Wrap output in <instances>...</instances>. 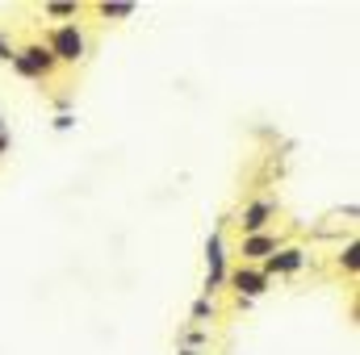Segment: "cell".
<instances>
[{"label": "cell", "instance_id": "11", "mask_svg": "<svg viewBox=\"0 0 360 355\" xmlns=\"http://www.w3.org/2000/svg\"><path fill=\"white\" fill-rule=\"evenodd\" d=\"M340 264L348 267V272H356V243H348V251L340 255Z\"/></svg>", "mask_w": 360, "mask_h": 355}, {"label": "cell", "instance_id": "4", "mask_svg": "<svg viewBox=\"0 0 360 355\" xmlns=\"http://www.w3.org/2000/svg\"><path fill=\"white\" fill-rule=\"evenodd\" d=\"M205 267H210L205 293H214L218 284H226V251H222V234H210V243H205Z\"/></svg>", "mask_w": 360, "mask_h": 355}, {"label": "cell", "instance_id": "14", "mask_svg": "<svg viewBox=\"0 0 360 355\" xmlns=\"http://www.w3.org/2000/svg\"><path fill=\"white\" fill-rule=\"evenodd\" d=\"M176 355H197V351H176Z\"/></svg>", "mask_w": 360, "mask_h": 355}, {"label": "cell", "instance_id": "3", "mask_svg": "<svg viewBox=\"0 0 360 355\" xmlns=\"http://www.w3.org/2000/svg\"><path fill=\"white\" fill-rule=\"evenodd\" d=\"M226 280H231V288H235L239 297H260V293L269 288L264 272H260V267H248V264H239L235 272H226Z\"/></svg>", "mask_w": 360, "mask_h": 355}, {"label": "cell", "instance_id": "6", "mask_svg": "<svg viewBox=\"0 0 360 355\" xmlns=\"http://www.w3.org/2000/svg\"><path fill=\"white\" fill-rule=\"evenodd\" d=\"M276 213V205L272 201H256V205H248L243 209V234H264V226H269V217Z\"/></svg>", "mask_w": 360, "mask_h": 355}, {"label": "cell", "instance_id": "10", "mask_svg": "<svg viewBox=\"0 0 360 355\" xmlns=\"http://www.w3.org/2000/svg\"><path fill=\"white\" fill-rule=\"evenodd\" d=\"M46 17H76V4H46Z\"/></svg>", "mask_w": 360, "mask_h": 355}, {"label": "cell", "instance_id": "7", "mask_svg": "<svg viewBox=\"0 0 360 355\" xmlns=\"http://www.w3.org/2000/svg\"><path fill=\"white\" fill-rule=\"evenodd\" d=\"M272 251H276V239H272V234H248V239H243V251H239V255H243V264L252 267L256 260H269Z\"/></svg>", "mask_w": 360, "mask_h": 355}, {"label": "cell", "instance_id": "5", "mask_svg": "<svg viewBox=\"0 0 360 355\" xmlns=\"http://www.w3.org/2000/svg\"><path fill=\"white\" fill-rule=\"evenodd\" d=\"M302 264H306V251H302V247H276L269 260H264L260 272H264V280H269V276H276V272H297Z\"/></svg>", "mask_w": 360, "mask_h": 355}, {"label": "cell", "instance_id": "12", "mask_svg": "<svg viewBox=\"0 0 360 355\" xmlns=\"http://www.w3.org/2000/svg\"><path fill=\"white\" fill-rule=\"evenodd\" d=\"M72 126H76V117H72V113H59V117H55V130H72Z\"/></svg>", "mask_w": 360, "mask_h": 355}, {"label": "cell", "instance_id": "15", "mask_svg": "<svg viewBox=\"0 0 360 355\" xmlns=\"http://www.w3.org/2000/svg\"><path fill=\"white\" fill-rule=\"evenodd\" d=\"M0 134H4V130H0Z\"/></svg>", "mask_w": 360, "mask_h": 355}, {"label": "cell", "instance_id": "9", "mask_svg": "<svg viewBox=\"0 0 360 355\" xmlns=\"http://www.w3.org/2000/svg\"><path fill=\"white\" fill-rule=\"evenodd\" d=\"M193 318H197V322H201V318H214V301H210V297L193 301Z\"/></svg>", "mask_w": 360, "mask_h": 355}, {"label": "cell", "instance_id": "13", "mask_svg": "<svg viewBox=\"0 0 360 355\" xmlns=\"http://www.w3.org/2000/svg\"><path fill=\"white\" fill-rule=\"evenodd\" d=\"M0 59H13V46H8L4 38H0Z\"/></svg>", "mask_w": 360, "mask_h": 355}, {"label": "cell", "instance_id": "1", "mask_svg": "<svg viewBox=\"0 0 360 355\" xmlns=\"http://www.w3.org/2000/svg\"><path fill=\"white\" fill-rule=\"evenodd\" d=\"M13 67H17L21 76H30V80H46V76L55 72V55H51L42 42H30V46L13 51Z\"/></svg>", "mask_w": 360, "mask_h": 355}, {"label": "cell", "instance_id": "2", "mask_svg": "<svg viewBox=\"0 0 360 355\" xmlns=\"http://www.w3.org/2000/svg\"><path fill=\"white\" fill-rule=\"evenodd\" d=\"M46 51L55 55V63H80L89 46H84V34H80V25H59V29L51 34Z\"/></svg>", "mask_w": 360, "mask_h": 355}, {"label": "cell", "instance_id": "8", "mask_svg": "<svg viewBox=\"0 0 360 355\" xmlns=\"http://www.w3.org/2000/svg\"><path fill=\"white\" fill-rule=\"evenodd\" d=\"M134 4H101V17H130Z\"/></svg>", "mask_w": 360, "mask_h": 355}]
</instances>
